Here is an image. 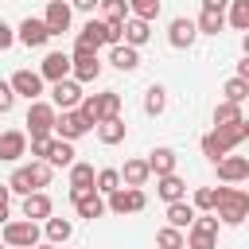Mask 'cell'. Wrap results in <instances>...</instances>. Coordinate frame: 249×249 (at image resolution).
Instances as JSON below:
<instances>
[{"instance_id": "cell-33", "label": "cell", "mask_w": 249, "mask_h": 249, "mask_svg": "<svg viewBox=\"0 0 249 249\" xmlns=\"http://www.w3.org/2000/svg\"><path fill=\"white\" fill-rule=\"evenodd\" d=\"M230 27L233 31H249V0H230Z\"/></svg>"}, {"instance_id": "cell-42", "label": "cell", "mask_w": 249, "mask_h": 249, "mask_svg": "<svg viewBox=\"0 0 249 249\" xmlns=\"http://www.w3.org/2000/svg\"><path fill=\"white\" fill-rule=\"evenodd\" d=\"M27 167H31V179H35V187H39V191H43V187H47V183H51V171H54V167H51V163H47V160H31V163H27Z\"/></svg>"}, {"instance_id": "cell-45", "label": "cell", "mask_w": 249, "mask_h": 249, "mask_svg": "<svg viewBox=\"0 0 249 249\" xmlns=\"http://www.w3.org/2000/svg\"><path fill=\"white\" fill-rule=\"evenodd\" d=\"M12 43H16V31H12V27H8L4 19H0V51H8Z\"/></svg>"}, {"instance_id": "cell-8", "label": "cell", "mask_w": 249, "mask_h": 249, "mask_svg": "<svg viewBox=\"0 0 249 249\" xmlns=\"http://www.w3.org/2000/svg\"><path fill=\"white\" fill-rule=\"evenodd\" d=\"M54 117H58V109L51 101H31V109H27V132L31 136H51L54 132Z\"/></svg>"}, {"instance_id": "cell-2", "label": "cell", "mask_w": 249, "mask_h": 249, "mask_svg": "<svg viewBox=\"0 0 249 249\" xmlns=\"http://www.w3.org/2000/svg\"><path fill=\"white\" fill-rule=\"evenodd\" d=\"M214 210H218V222H226V226H241V222L249 218V195H245L241 187L226 183V187H218V202H214Z\"/></svg>"}, {"instance_id": "cell-1", "label": "cell", "mask_w": 249, "mask_h": 249, "mask_svg": "<svg viewBox=\"0 0 249 249\" xmlns=\"http://www.w3.org/2000/svg\"><path fill=\"white\" fill-rule=\"evenodd\" d=\"M245 136H249V121H245V117H241V121H230V124H214V132L202 136V156L218 163V160H222L226 152H233Z\"/></svg>"}, {"instance_id": "cell-4", "label": "cell", "mask_w": 249, "mask_h": 249, "mask_svg": "<svg viewBox=\"0 0 249 249\" xmlns=\"http://www.w3.org/2000/svg\"><path fill=\"white\" fill-rule=\"evenodd\" d=\"M183 249H218V218L210 214H195V222L187 226V237H183Z\"/></svg>"}, {"instance_id": "cell-23", "label": "cell", "mask_w": 249, "mask_h": 249, "mask_svg": "<svg viewBox=\"0 0 249 249\" xmlns=\"http://www.w3.org/2000/svg\"><path fill=\"white\" fill-rule=\"evenodd\" d=\"M195 27H198V35H218L226 27V8H202Z\"/></svg>"}, {"instance_id": "cell-25", "label": "cell", "mask_w": 249, "mask_h": 249, "mask_svg": "<svg viewBox=\"0 0 249 249\" xmlns=\"http://www.w3.org/2000/svg\"><path fill=\"white\" fill-rule=\"evenodd\" d=\"M195 206L187 202V198H175V202H167V226H175V230H187L191 222H195Z\"/></svg>"}, {"instance_id": "cell-17", "label": "cell", "mask_w": 249, "mask_h": 249, "mask_svg": "<svg viewBox=\"0 0 249 249\" xmlns=\"http://www.w3.org/2000/svg\"><path fill=\"white\" fill-rule=\"evenodd\" d=\"M16 39H19L23 47H43V43L51 39V31H47V23H43V19H31V16H27V19L16 27Z\"/></svg>"}, {"instance_id": "cell-24", "label": "cell", "mask_w": 249, "mask_h": 249, "mask_svg": "<svg viewBox=\"0 0 249 249\" xmlns=\"http://www.w3.org/2000/svg\"><path fill=\"white\" fill-rule=\"evenodd\" d=\"M117 175H121L124 187H144L152 171H148V160H124V167H121Z\"/></svg>"}, {"instance_id": "cell-11", "label": "cell", "mask_w": 249, "mask_h": 249, "mask_svg": "<svg viewBox=\"0 0 249 249\" xmlns=\"http://www.w3.org/2000/svg\"><path fill=\"white\" fill-rule=\"evenodd\" d=\"M8 86H12L16 97H27V101H39V97H43V78H39V70H16Z\"/></svg>"}, {"instance_id": "cell-36", "label": "cell", "mask_w": 249, "mask_h": 249, "mask_svg": "<svg viewBox=\"0 0 249 249\" xmlns=\"http://www.w3.org/2000/svg\"><path fill=\"white\" fill-rule=\"evenodd\" d=\"M128 4V16H136V19H156L160 16V0H124Z\"/></svg>"}, {"instance_id": "cell-39", "label": "cell", "mask_w": 249, "mask_h": 249, "mask_svg": "<svg viewBox=\"0 0 249 249\" xmlns=\"http://www.w3.org/2000/svg\"><path fill=\"white\" fill-rule=\"evenodd\" d=\"M230 121H241V105L218 101V105H214V124H230Z\"/></svg>"}, {"instance_id": "cell-48", "label": "cell", "mask_w": 249, "mask_h": 249, "mask_svg": "<svg viewBox=\"0 0 249 249\" xmlns=\"http://www.w3.org/2000/svg\"><path fill=\"white\" fill-rule=\"evenodd\" d=\"M70 8H78V12H93L97 8V0H66Z\"/></svg>"}, {"instance_id": "cell-29", "label": "cell", "mask_w": 249, "mask_h": 249, "mask_svg": "<svg viewBox=\"0 0 249 249\" xmlns=\"http://www.w3.org/2000/svg\"><path fill=\"white\" fill-rule=\"evenodd\" d=\"M175 160H179V156H175L171 148H156V152L148 156V171H152V175H171V171H175Z\"/></svg>"}, {"instance_id": "cell-51", "label": "cell", "mask_w": 249, "mask_h": 249, "mask_svg": "<svg viewBox=\"0 0 249 249\" xmlns=\"http://www.w3.org/2000/svg\"><path fill=\"white\" fill-rule=\"evenodd\" d=\"M31 249H35V245H31Z\"/></svg>"}, {"instance_id": "cell-21", "label": "cell", "mask_w": 249, "mask_h": 249, "mask_svg": "<svg viewBox=\"0 0 249 249\" xmlns=\"http://www.w3.org/2000/svg\"><path fill=\"white\" fill-rule=\"evenodd\" d=\"M23 152H27V136H23L19 128L0 132V160H4V163H16Z\"/></svg>"}, {"instance_id": "cell-3", "label": "cell", "mask_w": 249, "mask_h": 249, "mask_svg": "<svg viewBox=\"0 0 249 249\" xmlns=\"http://www.w3.org/2000/svg\"><path fill=\"white\" fill-rule=\"evenodd\" d=\"M78 109L97 124V121H109V117H121V93L117 89H105V93H89L78 101Z\"/></svg>"}, {"instance_id": "cell-7", "label": "cell", "mask_w": 249, "mask_h": 249, "mask_svg": "<svg viewBox=\"0 0 249 249\" xmlns=\"http://www.w3.org/2000/svg\"><path fill=\"white\" fill-rule=\"evenodd\" d=\"M113 214H136V210H144L148 206V195L140 191V187H117V191H109V202H105Z\"/></svg>"}, {"instance_id": "cell-49", "label": "cell", "mask_w": 249, "mask_h": 249, "mask_svg": "<svg viewBox=\"0 0 249 249\" xmlns=\"http://www.w3.org/2000/svg\"><path fill=\"white\" fill-rule=\"evenodd\" d=\"M35 249H54V245H35Z\"/></svg>"}, {"instance_id": "cell-41", "label": "cell", "mask_w": 249, "mask_h": 249, "mask_svg": "<svg viewBox=\"0 0 249 249\" xmlns=\"http://www.w3.org/2000/svg\"><path fill=\"white\" fill-rule=\"evenodd\" d=\"M214 202H218V187H198V191H195V202H191V206H195V210H206V214H210V210H214Z\"/></svg>"}, {"instance_id": "cell-32", "label": "cell", "mask_w": 249, "mask_h": 249, "mask_svg": "<svg viewBox=\"0 0 249 249\" xmlns=\"http://www.w3.org/2000/svg\"><path fill=\"white\" fill-rule=\"evenodd\" d=\"M8 191H16V195H31V191H39L35 179H31V167H16L12 179H8Z\"/></svg>"}, {"instance_id": "cell-34", "label": "cell", "mask_w": 249, "mask_h": 249, "mask_svg": "<svg viewBox=\"0 0 249 249\" xmlns=\"http://www.w3.org/2000/svg\"><path fill=\"white\" fill-rule=\"evenodd\" d=\"M163 109H167V89H163V86H152L148 97H144V113H148V117H160Z\"/></svg>"}, {"instance_id": "cell-27", "label": "cell", "mask_w": 249, "mask_h": 249, "mask_svg": "<svg viewBox=\"0 0 249 249\" xmlns=\"http://www.w3.org/2000/svg\"><path fill=\"white\" fill-rule=\"evenodd\" d=\"M109 62H113L117 70H136V66H140V51L128 47V43H117V47L109 51Z\"/></svg>"}, {"instance_id": "cell-38", "label": "cell", "mask_w": 249, "mask_h": 249, "mask_svg": "<svg viewBox=\"0 0 249 249\" xmlns=\"http://www.w3.org/2000/svg\"><path fill=\"white\" fill-rule=\"evenodd\" d=\"M222 93H226V101H233V105H241V101L249 97V82H245V78H230V82L222 86Z\"/></svg>"}, {"instance_id": "cell-13", "label": "cell", "mask_w": 249, "mask_h": 249, "mask_svg": "<svg viewBox=\"0 0 249 249\" xmlns=\"http://www.w3.org/2000/svg\"><path fill=\"white\" fill-rule=\"evenodd\" d=\"M195 39H198V27H195V19H187V16L171 19V27H167V43H171L175 51H187V47H195Z\"/></svg>"}, {"instance_id": "cell-5", "label": "cell", "mask_w": 249, "mask_h": 249, "mask_svg": "<svg viewBox=\"0 0 249 249\" xmlns=\"http://www.w3.org/2000/svg\"><path fill=\"white\" fill-rule=\"evenodd\" d=\"M89 128H93V121H89L82 109H62V113L54 117V132H58L62 140H70V144H74L78 136H86Z\"/></svg>"}, {"instance_id": "cell-10", "label": "cell", "mask_w": 249, "mask_h": 249, "mask_svg": "<svg viewBox=\"0 0 249 249\" xmlns=\"http://www.w3.org/2000/svg\"><path fill=\"white\" fill-rule=\"evenodd\" d=\"M70 74H74V82H93V78L101 74L97 51H78V47H74V54H70Z\"/></svg>"}, {"instance_id": "cell-46", "label": "cell", "mask_w": 249, "mask_h": 249, "mask_svg": "<svg viewBox=\"0 0 249 249\" xmlns=\"http://www.w3.org/2000/svg\"><path fill=\"white\" fill-rule=\"evenodd\" d=\"M47 140H51V136H31V156H35V160H43V152H47Z\"/></svg>"}, {"instance_id": "cell-37", "label": "cell", "mask_w": 249, "mask_h": 249, "mask_svg": "<svg viewBox=\"0 0 249 249\" xmlns=\"http://www.w3.org/2000/svg\"><path fill=\"white\" fill-rule=\"evenodd\" d=\"M97 4H101V19L124 23V16H128V4H124V0H97Z\"/></svg>"}, {"instance_id": "cell-28", "label": "cell", "mask_w": 249, "mask_h": 249, "mask_svg": "<svg viewBox=\"0 0 249 249\" xmlns=\"http://www.w3.org/2000/svg\"><path fill=\"white\" fill-rule=\"evenodd\" d=\"M124 132H128V128H124V121H121V117L97 121V140H101V144H121V140H124Z\"/></svg>"}, {"instance_id": "cell-40", "label": "cell", "mask_w": 249, "mask_h": 249, "mask_svg": "<svg viewBox=\"0 0 249 249\" xmlns=\"http://www.w3.org/2000/svg\"><path fill=\"white\" fill-rule=\"evenodd\" d=\"M156 245H160V249H183V230L163 226V230L156 233Z\"/></svg>"}, {"instance_id": "cell-35", "label": "cell", "mask_w": 249, "mask_h": 249, "mask_svg": "<svg viewBox=\"0 0 249 249\" xmlns=\"http://www.w3.org/2000/svg\"><path fill=\"white\" fill-rule=\"evenodd\" d=\"M117 187H121L117 167H101V171L93 175V191H97V195H109V191H117Z\"/></svg>"}, {"instance_id": "cell-12", "label": "cell", "mask_w": 249, "mask_h": 249, "mask_svg": "<svg viewBox=\"0 0 249 249\" xmlns=\"http://www.w3.org/2000/svg\"><path fill=\"white\" fill-rule=\"evenodd\" d=\"M70 202H74V210H78V218H101L105 214V198L89 187V191H70Z\"/></svg>"}, {"instance_id": "cell-15", "label": "cell", "mask_w": 249, "mask_h": 249, "mask_svg": "<svg viewBox=\"0 0 249 249\" xmlns=\"http://www.w3.org/2000/svg\"><path fill=\"white\" fill-rule=\"evenodd\" d=\"M148 39H152V23H148V19H136V16H124V23H121V43L144 47Z\"/></svg>"}, {"instance_id": "cell-20", "label": "cell", "mask_w": 249, "mask_h": 249, "mask_svg": "<svg viewBox=\"0 0 249 249\" xmlns=\"http://www.w3.org/2000/svg\"><path fill=\"white\" fill-rule=\"evenodd\" d=\"M51 214H54V202H51L43 191L23 195V218H31V222H47Z\"/></svg>"}, {"instance_id": "cell-22", "label": "cell", "mask_w": 249, "mask_h": 249, "mask_svg": "<svg viewBox=\"0 0 249 249\" xmlns=\"http://www.w3.org/2000/svg\"><path fill=\"white\" fill-rule=\"evenodd\" d=\"M74 47H78V51H97V47H105V19H89V23L78 31Z\"/></svg>"}, {"instance_id": "cell-31", "label": "cell", "mask_w": 249, "mask_h": 249, "mask_svg": "<svg viewBox=\"0 0 249 249\" xmlns=\"http://www.w3.org/2000/svg\"><path fill=\"white\" fill-rule=\"evenodd\" d=\"M70 233H74V226H70V218H47V241L51 245H62V241H70Z\"/></svg>"}, {"instance_id": "cell-47", "label": "cell", "mask_w": 249, "mask_h": 249, "mask_svg": "<svg viewBox=\"0 0 249 249\" xmlns=\"http://www.w3.org/2000/svg\"><path fill=\"white\" fill-rule=\"evenodd\" d=\"M8 195H12V191H8V183H0V226L8 222Z\"/></svg>"}, {"instance_id": "cell-14", "label": "cell", "mask_w": 249, "mask_h": 249, "mask_svg": "<svg viewBox=\"0 0 249 249\" xmlns=\"http://www.w3.org/2000/svg\"><path fill=\"white\" fill-rule=\"evenodd\" d=\"M218 179H222V183H245V179H249V160L226 152V156L218 160Z\"/></svg>"}, {"instance_id": "cell-30", "label": "cell", "mask_w": 249, "mask_h": 249, "mask_svg": "<svg viewBox=\"0 0 249 249\" xmlns=\"http://www.w3.org/2000/svg\"><path fill=\"white\" fill-rule=\"evenodd\" d=\"M93 175H97L93 163H78V160H74V163H70V191H89V187H93Z\"/></svg>"}, {"instance_id": "cell-6", "label": "cell", "mask_w": 249, "mask_h": 249, "mask_svg": "<svg viewBox=\"0 0 249 249\" xmlns=\"http://www.w3.org/2000/svg\"><path fill=\"white\" fill-rule=\"evenodd\" d=\"M4 245H16V249H31L39 245V222L23 218V222H4V233H0Z\"/></svg>"}, {"instance_id": "cell-19", "label": "cell", "mask_w": 249, "mask_h": 249, "mask_svg": "<svg viewBox=\"0 0 249 249\" xmlns=\"http://www.w3.org/2000/svg\"><path fill=\"white\" fill-rule=\"evenodd\" d=\"M43 160H47L51 167H70V163H74V144H70V140H62V136H51V140H47Z\"/></svg>"}, {"instance_id": "cell-44", "label": "cell", "mask_w": 249, "mask_h": 249, "mask_svg": "<svg viewBox=\"0 0 249 249\" xmlns=\"http://www.w3.org/2000/svg\"><path fill=\"white\" fill-rule=\"evenodd\" d=\"M105 43H109V47L121 43V23H109V19H105Z\"/></svg>"}, {"instance_id": "cell-16", "label": "cell", "mask_w": 249, "mask_h": 249, "mask_svg": "<svg viewBox=\"0 0 249 249\" xmlns=\"http://www.w3.org/2000/svg\"><path fill=\"white\" fill-rule=\"evenodd\" d=\"M43 23H47V31H51V35H62V31H70V4H66V0H51V4H47V16H43Z\"/></svg>"}, {"instance_id": "cell-43", "label": "cell", "mask_w": 249, "mask_h": 249, "mask_svg": "<svg viewBox=\"0 0 249 249\" xmlns=\"http://www.w3.org/2000/svg\"><path fill=\"white\" fill-rule=\"evenodd\" d=\"M12 105H16V93L8 82H0V113H12Z\"/></svg>"}, {"instance_id": "cell-9", "label": "cell", "mask_w": 249, "mask_h": 249, "mask_svg": "<svg viewBox=\"0 0 249 249\" xmlns=\"http://www.w3.org/2000/svg\"><path fill=\"white\" fill-rule=\"evenodd\" d=\"M82 97H86V93H82V82H74V78H58V82L51 86V105H54V109H78Z\"/></svg>"}, {"instance_id": "cell-18", "label": "cell", "mask_w": 249, "mask_h": 249, "mask_svg": "<svg viewBox=\"0 0 249 249\" xmlns=\"http://www.w3.org/2000/svg\"><path fill=\"white\" fill-rule=\"evenodd\" d=\"M39 78H43V82L70 78V54H62V51H51V54L43 58V66H39Z\"/></svg>"}, {"instance_id": "cell-50", "label": "cell", "mask_w": 249, "mask_h": 249, "mask_svg": "<svg viewBox=\"0 0 249 249\" xmlns=\"http://www.w3.org/2000/svg\"><path fill=\"white\" fill-rule=\"evenodd\" d=\"M0 249H4V241H0Z\"/></svg>"}, {"instance_id": "cell-26", "label": "cell", "mask_w": 249, "mask_h": 249, "mask_svg": "<svg viewBox=\"0 0 249 249\" xmlns=\"http://www.w3.org/2000/svg\"><path fill=\"white\" fill-rule=\"evenodd\" d=\"M160 183H156V191H160V198L163 202H175V198H187V183L171 171V175H156Z\"/></svg>"}]
</instances>
